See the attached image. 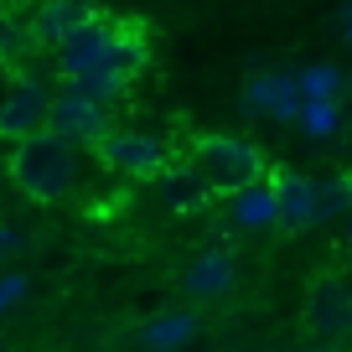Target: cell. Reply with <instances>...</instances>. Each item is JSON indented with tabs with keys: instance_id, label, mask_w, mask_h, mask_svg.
<instances>
[{
	"instance_id": "cell-9",
	"label": "cell",
	"mask_w": 352,
	"mask_h": 352,
	"mask_svg": "<svg viewBox=\"0 0 352 352\" xmlns=\"http://www.w3.org/2000/svg\"><path fill=\"white\" fill-rule=\"evenodd\" d=\"M233 280H239V264H233L228 249H202L187 259V270H182V290H187L192 300H223L233 290Z\"/></svg>"
},
{
	"instance_id": "cell-6",
	"label": "cell",
	"mask_w": 352,
	"mask_h": 352,
	"mask_svg": "<svg viewBox=\"0 0 352 352\" xmlns=\"http://www.w3.org/2000/svg\"><path fill=\"white\" fill-rule=\"evenodd\" d=\"M47 130H52L57 140H67V145H99L104 135L114 130V124H109V109H99V104L78 99L73 88H52Z\"/></svg>"
},
{
	"instance_id": "cell-20",
	"label": "cell",
	"mask_w": 352,
	"mask_h": 352,
	"mask_svg": "<svg viewBox=\"0 0 352 352\" xmlns=\"http://www.w3.org/2000/svg\"><path fill=\"white\" fill-rule=\"evenodd\" d=\"M239 109H243V114H264V109H270V73H254L249 83H243Z\"/></svg>"
},
{
	"instance_id": "cell-3",
	"label": "cell",
	"mask_w": 352,
	"mask_h": 352,
	"mask_svg": "<svg viewBox=\"0 0 352 352\" xmlns=\"http://www.w3.org/2000/svg\"><path fill=\"white\" fill-rule=\"evenodd\" d=\"M114 42H120V21H109V16H99L88 26H73L52 47V67L63 78V88L83 83V78H99V73L114 78Z\"/></svg>"
},
{
	"instance_id": "cell-1",
	"label": "cell",
	"mask_w": 352,
	"mask_h": 352,
	"mask_svg": "<svg viewBox=\"0 0 352 352\" xmlns=\"http://www.w3.org/2000/svg\"><path fill=\"white\" fill-rule=\"evenodd\" d=\"M182 161L202 176V187H208L212 197H233V192H243V187H254V182L270 176V161H264L259 145L243 140V135H228V130L192 135V151L182 155Z\"/></svg>"
},
{
	"instance_id": "cell-2",
	"label": "cell",
	"mask_w": 352,
	"mask_h": 352,
	"mask_svg": "<svg viewBox=\"0 0 352 352\" xmlns=\"http://www.w3.org/2000/svg\"><path fill=\"white\" fill-rule=\"evenodd\" d=\"M78 166H83L78 145L57 140V135L47 130V135H36V140L16 145L11 161H6V176H11V187L21 192V197L52 208V202H63L67 192L78 187Z\"/></svg>"
},
{
	"instance_id": "cell-5",
	"label": "cell",
	"mask_w": 352,
	"mask_h": 352,
	"mask_svg": "<svg viewBox=\"0 0 352 352\" xmlns=\"http://www.w3.org/2000/svg\"><path fill=\"white\" fill-rule=\"evenodd\" d=\"M47 109H52V83H42L36 73H16L0 99V140L16 151V145L47 135Z\"/></svg>"
},
{
	"instance_id": "cell-14",
	"label": "cell",
	"mask_w": 352,
	"mask_h": 352,
	"mask_svg": "<svg viewBox=\"0 0 352 352\" xmlns=\"http://www.w3.org/2000/svg\"><path fill=\"white\" fill-rule=\"evenodd\" d=\"M352 218V171H331V176H311V223H337Z\"/></svg>"
},
{
	"instance_id": "cell-16",
	"label": "cell",
	"mask_w": 352,
	"mask_h": 352,
	"mask_svg": "<svg viewBox=\"0 0 352 352\" xmlns=\"http://www.w3.org/2000/svg\"><path fill=\"white\" fill-rule=\"evenodd\" d=\"M296 78H300V99L306 104H342V94H347V73L337 63H311Z\"/></svg>"
},
{
	"instance_id": "cell-7",
	"label": "cell",
	"mask_w": 352,
	"mask_h": 352,
	"mask_svg": "<svg viewBox=\"0 0 352 352\" xmlns=\"http://www.w3.org/2000/svg\"><path fill=\"white\" fill-rule=\"evenodd\" d=\"M300 321L321 337H342L352 331V285L342 275H321L316 285L306 290V306H300Z\"/></svg>"
},
{
	"instance_id": "cell-11",
	"label": "cell",
	"mask_w": 352,
	"mask_h": 352,
	"mask_svg": "<svg viewBox=\"0 0 352 352\" xmlns=\"http://www.w3.org/2000/svg\"><path fill=\"white\" fill-rule=\"evenodd\" d=\"M197 316L192 311H155L151 321L140 327V347L145 352H182V347H192L197 342Z\"/></svg>"
},
{
	"instance_id": "cell-18",
	"label": "cell",
	"mask_w": 352,
	"mask_h": 352,
	"mask_svg": "<svg viewBox=\"0 0 352 352\" xmlns=\"http://www.w3.org/2000/svg\"><path fill=\"white\" fill-rule=\"evenodd\" d=\"M342 124H347V114H342V104H300V120L296 130L311 135V140H337Z\"/></svg>"
},
{
	"instance_id": "cell-4",
	"label": "cell",
	"mask_w": 352,
	"mask_h": 352,
	"mask_svg": "<svg viewBox=\"0 0 352 352\" xmlns=\"http://www.w3.org/2000/svg\"><path fill=\"white\" fill-rule=\"evenodd\" d=\"M94 155H99L114 176H130V182H161V171L176 161V151L151 130H109L94 145Z\"/></svg>"
},
{
	"instance_id": "cell-21",
	"label": "cell",
	"mask_w": 352,
	"mask_h": 352,
	"mask_svg": "<svg viewBox=\"0 0 352 352\" xmlns=\"http://www.w3.org/2000/svg\"><path fill=\"white\" fill-rule=\"evenodd\" d=\"M342 36H347V47H352V6L342 11Z\"/></svg>"
},
{
	"instance_id": "cell-22",
	"label": "cell",
	"mask_w": 352,
	"mask_h": 352,
	"mask_svg": "<svg viewBox=\"0 0 352 352\" xmlns=\"http://www.w3.org/2000/svg\"><path fill=\"white\" fill-rule=\"evenodd\" d=\"M342 249L352 254V218H347V233H342Z\"/></svg>"
},
{
	"instance_id": "cell-24",
	"label": "cell",
	"mask_w": 352,
	"mask_h": 352,
	"mask_svg": "<svg viewBox=\"0 0 352 352\" xmlns=\"http://www.w3.org/2000/svg\"><path fill=\"white\" fill-rule=\"evenodd\" d=\"M0 264H6V249H0Z\"/></svg>"
},
{
	"instance_id": "cell-15",
	"label": "cell",
	"mask_w": 352,
	"mask_h": 352,
	"mask_svg": "<svg viewBox=\"0 0 352 352\" xmlns=\"http://www.w3.org/2000/svg\"><path fill=\"white\" fill-rule=\"evenodd\" d=\"M228 208H233V223H239L243 233L275 228V187H270V176H264V182H254V187H243V192H233Z\"/></svg>"
},
{
	"instance_id": "cell-17",
	"label": "cell",
	"mask_w": 352,
	"mask_h": 352,
	"mask_svg": "<svg viewBox=\"0 0 352 352\" xmlns=\"http://www.w3.org/2000/svg\"><path fill=\"white\" fill-rule=\"evenodd\" d=\"M300 78L296 73H270V109H264V120L275 124H296L300 120Z\"/></svg>"
},
{
	"instance_id": "cell-23",
	"label": "cell",
	"mask_w": 352,
	"mask_h": 352,
	"mask_svg": "<svg viewBox=\"0 0 352 352\" xmlns=\"http://www.w3.org/2000/svg\"><path fill=\"white\" fill-rule=\"evenodd\" d=\"M0 352H11V342H6V337H0Z\"/></svg>"
},
{
	"instance_id": "cell-12",
	"label": "cell",
	"mask_w": 352,
	"mask_h": 352,
	"mask_svg": "<svg viewBox=\"0 0 352 352\" xmlns=\"http://www.w3.org/2000/svg\"><path fill=\"white\" fill-rule=\"evenodd\" d=\"M155 187H161V202H166L171 212H202V208L212 202V192L202 187V176L192 171L182 155H176V161L161 171V182H155Z\"/></svg>"
},
{
	"instance_id": "cell-10",
	"label": "cell",
	"mask_w": 352,
	"mask_h": 352,
	"mask_svg": "<svg viewBox=\"0 0 352 352\" xmlns=\"http://www.w3.org/2000/svg\"><path fill=\"white\" fill-rule=\"evenodd\" d=\"M270 187H275V228L285 233H306L311 223V176L306 171H270Z\"/></svg>"
},
{
	"instance_id": "cell-19",
	"label": "cell",
	"mask_w": 352,
	"mask_h": 352,
	"mask_svg": "<svg viewBox=\"0 0 352 352\" xmlns=\"http://www.w3.org/2000/svg\"><path fill=\"white\" fill-rule=\"evenodd\" d=\"M26 296H32V280H26L21 270H0V316L21 311V306H26Z\"/></svg>"
},
{
	"instance_id": "cell-13",
	"label": "cell",
	"mask_w": 352,
	"mask_h": 352,
	"mask_svg": "<svg viewBox=\"0 0 352 352\" xmlns=\"http://www.w3.org/2000/svg\"><path fill=\"white\" fill-rule=\"evenodd\" d=\"M26 16H32V6H6L0 11V73H26V63L36 57Z\"/></svg>"
},
{
	"instance_id": "cell-8",
	"label": "cell",
	"mask_w": 352,
	"mask_h": 352,
	"mask_svg": "<svg viewBox=\"0 0 352 352\" xmlns=\"http://www.w3.org/2000/svg\"><path fill=\"white\" fill-rule=\"evenodd\" d=\"M99 6H88V0H47V6H32V16H26V32H32L36 52H52L57 42H63L73 26H88V21H99Z\"/></svg>"
}]
</instances>
